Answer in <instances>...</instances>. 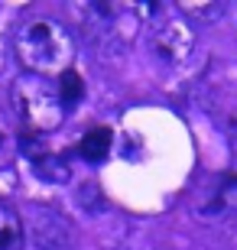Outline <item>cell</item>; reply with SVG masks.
I'll use <instances>...</instances> for the list:
<instances>
[{"mask_svg": "<svg viewBox=\"0 0 237 250\" xmlns=\"http://www.w3.org/2000/svg\"><path fill=\"white\" fill-rule=\"evenodd\" d=\"M78 33L101 52H120L137 33L143 17H159V7H120V3H78L72 7Z\"/></svg>", "mask_w": 237, "mask_h": 250, "instance_id": "2", "label": "cell"}, {"mask_svg": "<svg viewBox=\"0 0 237 250\" xmlns=\"http://www.w3.org/2000/svg\"><path fill=\"white\" fill-rule=\"evenodd\" d=\"M10 104H13L17 121L29 133H39V137L59 130L65 121V114H68V107L62 104V94H59L55 78L29 75V72H23L17 82L10 84Z\"/></svg>", "mask_w": 237, "mask_h": 250, "instance_id": "3", "label": "cell"}, {"mask_svg": "<svg viewBox=\"0 0 237 250\" xmlns=\"http://www.w3.org/2000/svg\"><path fill=\"white\" fill-rule=\"evenodd\" d=\"M23 244H26V228L20 211L0 205V250H23Z\"/></svg>", "mask_w": 237, "mask_h": 250, "instance_id": "7", "label": "cell"}, {"mask_svg": "<svg viewBox=\"0 0 237 250\" xmlns=\"http://www.w3.org/2000/svg\"><path fill=\"white\" fill-rule=\"evenodd\" d=\"M55 84H59V94H62V104H65V107H75V104L85 98V82H82V75L72 72V68H68L65 75H59V78H55Z\"/></svg>", "mask_w": 237, "mask_h": 250, "instance_id": "9", "label": "cell"}, {"mask_svg": "<svg viewBox=\"0 0 237 250\" xmlns=\"http://www.w3.org/2000/svg\"><path fill=\"white\" fill-rule=\"evenodd\" d=\"M179 13L185 20H201L205 23V20H218L224 13V3H218V0H211V3H182Z\"/></svg>", "mask_w": 237, "mask_h": 250, "instance_id": "10", "label": "cell"}, {"mask_svg": "<svg viewBox=\"0 0 237 250\" xmlns=\"http://www.w3.org/2000/svg\"><path fill=\"white\" fill-rule=\"evenodd\" d=\"M13 52L29 75H65L75 62L72 29L52 17H29L13 33Z\"/></svg>", "mask_w": 237, "mask_h": 250, "instance_id": "1", "label": "cell"}, {"mask_svg": "<svg viewBox=\"0 0 237 250\" xmlns=\"http://www.w3.org/2000/svg\"><path fill=\"white\" fill-rule=\"evenodd\" d=\"M150 49L166 65H182L195 52V26L182 13H159L150 23Z\"/></svg>", "mask_w": 237, "mask_h": 250, "instance_id": "4", "label": "cell"}, {"mask_svg": "<svg viewBox=\"0 0 237 250\" xmlns=\"http://www.w3.org/2000/svg\"><path fill=\"white\" fill-rule=\"evenodd\" d=\"M195 218L208 224H224L231 218H237V176L224 172V176L211 179L205 192L195 202Z\"/></svg>", "mask_w": 237, "mask_h": 250, "instance_id": "6", "label": "cell"}, {"mask_svg": "<svg viewBox=\"0 0 237 250\" xmlns=\"http://www.w3.org/2000/svg\"><path fill=\"white\" fill-rule=\"evenodd\" d=\"M110 143H114V133H110L108 127H94V130H88V133L82 137L78 153H82L88 163H101V159L110 153Z\"/></svg>", "mask_w": 237, "mask_h": 250, "instance_id": "8", "label": "cell"}, {"mask_svg": "<svg viewBox=\"0 0 237 250\" xmlns=\"http://www.w3.org/2000/svg\"><path fill=\"white\" fill-rule=\"evenodd\" d=\"M39 169V176H46V179H55V182H65L68 179V169L59 163V156H49V153H43V156L33 159Z\"/></svg>", "mask_w": 237, "mask_h": 250, "instance_id": "11", "label": "cell"}, {"mask_svg": "<svg viewBox=\"0 0 237 250\" xmlns=\"http://www.w3.org/2000/svg\"><path fill=\"white\" fill-rule=\"evenodd\" d=\"M26 237L36 244V250H65L72 244V224L65 214H59L49 205H29L23 214Z\"/></svg>", "mask_w": 237, "mask_h": 250, "instance_id": "5", "label": "cell"}]
</instances>
